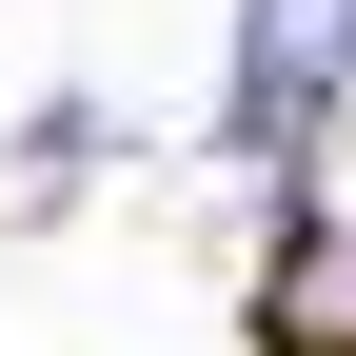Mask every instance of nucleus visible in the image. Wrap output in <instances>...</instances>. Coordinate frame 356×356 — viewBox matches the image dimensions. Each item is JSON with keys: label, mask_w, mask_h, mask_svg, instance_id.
Masks as SVG:
<instances>
[{"label": "nucleus", "mask_w": 356, "mask_h": 356, "mask_svg": "<svg viewBox=\"0 0 356 356\" xmlns=\"http://www.w3.org/2000/svg\"><path fill=\"white\" fill-rule=\"evenodd\" d=\"M337 99H356V0H238V99H218V139L297 159Z\"/></svg>", "instance_id": "obj_1"}]
</instances>
